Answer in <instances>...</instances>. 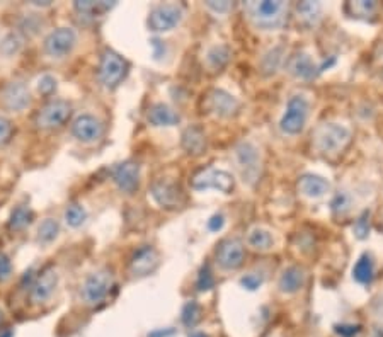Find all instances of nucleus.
Masks as SVG:
<instances>
[{"instance_id":"nucleus-1","label":"nucleus","mask_w":383,"mask_h":337,"mask_svg":"<svg viewBox=\"0 0 383 337\" xmlns=\"http://www.w3.org/2000/svg\"><path fill=\"white\" fill-rule=\"evenodd\" d=\"M247 18L256 27L264 31L279 29L284 26L288 15V4L281 0H260V2H246L244 4Z\"/></svg>"},{"instance_id":"nucleus-2","label":"nucleus","mask_w":383,"mask_h":337,"mask_svg":"<svg viewBox=\"0 0 383 337\" xmlns=\"http://www.w3.org/2000/svg\"><path fill=\"white\" fill-rule=\"evenodd\" d=\"M351 140V132L337 123H323L314 132V145L322 153H339Z\"/></svg>"},{"instance_id":"nucleus-3","label":"nucleus","mask_w":383,"mask_h":337,"mask_svg":"<svg viewBox=\"0 0 383 337\" xmlns=\"http://www.w3.org/2000/svg\"><path fill=\"white\" fill-rule=\"evenodd\" d=\"M232 156H234V162L237 170L242 176V181L247 182L249 186H254L259 181L260 170H263L260 153L256 145H252L251 142H240L239 145H235Z\"/></svg>"},{"instance_id":"nucleus-4","label":"nucleus","mask_w":383,"mask_h":337,"mask_svg":"<svg viewBox=\"0 0 383 337\" xmlns=\"http://www.w3.org/2000/svg\"><path fill=\"white\" fill-rule=\"evenodd\" d=\"M309 116V101L303 96L290 97L286 104L281 121H279V128L284 135H298L303 132Z\"/></svg>"},{"instance_id":"nucleus-5","label":"nucleus","mask_w":383,"mask_h":337,"mask_svg":"<svg viewBox=\"0 0 383 337\" xmlns=\"http://www.w3.org/2000/svg\"><path fill=\"white\" fill-rule=\"evenodd\" d=\"M193 189L204 191V189H218L220 193L230 194L234 191V177L227 170H220L215 167H207L196 172L191 179Z\"/></svg>"},{"instance_id":"nucleus-6","label":"nucleus","mask_w":383,"mask_h":337,"mask_svg":"<svg viewBox=\"0 0 383 337\" xmlns=\"http://www.w3.org/2000/svg\"><path fill=\"white\" fill-rule=\"evenodd\" d=\"M183 18L184 7L181 4H160L150 11L148 27L153 33H165L179 25Z\"/></svg>"},{"instance_id":"nucleus-7","label":"nucleus","mask_w":383,"mask_h":337,"mask_svg":"<svg viewBox=\"0 0 383 337\" xmlns=\"http://www.w3.org/2000/svg\"><path fill=\"white\" fill-rule=\"evenodd\" d=\"M128 72V63L114 51L108 50L101 57L99 63V81L106 89H114L121 84V81Z\"/></svg>"},{"instance_id":"nucleus-8","label":"nucleus","mask_w":383,"mask_h":337,"mask_svg":"<svg viewBox=\"0 0 383 337\" xmlns=\"http://www.w3.org/2000/svg\"><path fill=\"white\" fill-rule=\"evenodd\" d=\"M113 283V273L109 269H99L85 280L84 288H82V296L89 305L101 303L108 296V293L111 291Z\"/></svg>"},{"instance_id":"nucleus-9","label":"nucleus","mask_w":383,"mask_h":337,"mask_svg":"<svg viewBox=\"0 0 383 337\" xmlns=\"http://www.w3.org/2000/svg\"><path fill=\"white\" fill-rule=\"evenodd\" d=\"M70 114H72V108L67 101H51L46 106H43L36 114V123L38 128L41 130H53L60 128L69 121Z\"/></svg>"},{"instance_id":"nucleus-10","label":"nucleus","mask_w":383,"mask_h":337,"mask_svg":"<svg viewBox=\"0 0 383 337\" xmlns=\"http://www.w3.org/2000/svg\"><path fill=\"white\" fill-rule=\"evenodd\" d=\"M150 194L155 200V203L164 209H177L184 205L186 198L183 189L176 182L160 179L155 181L150 188Z\"/></svg>"},{"instance_id":"nucleus-11","label":"nucleus","mask_w":383,"mask_h":337,"mask_svg":"<svg viewBox=\"0 0 383 337\" xmlns=\"http://www.w3.org/2000/svg\"><path fill=\"white\" fill-rule=\"evenodd\" d=\"M77 34L72 27H58L45 39V51L53 58H63L74 50Z\"/></svg>"},{"instance_id":"nucleus-12","label":"nucleus","mask_w":383,"mask_h":337,"mask_svg":"<svg viewBox=\"0 0 383 337\" xmlns=\"http://www.w3.org/2000/svg\"><path fill=\"white\" fill-rule=\"evenodd\" d=\"M216 263L227 271L239 269L244 263V247L237 239H225L216 249Z\"/></svg>"},{"instance_id":"nucleus-13","label":"nucleus","mask_w":383,"mask_h":337,"mask_svg":"<svg viewBox=\"0 0 383 337\" xmlns=\"http://www.w3.org/2000/svg\"><path fill=\"white\" fill-rule=\"evenodd\" d=\"M113 179L120 191L133 194L138 189V182H140V165L132 160L116 165L113 170Z\"/></svg>"},{"instance_id":"nucleus-14","label":"nucleus","mask_w":383,"mask_h":337,"mask_svg":"<svg viewBox=\"0 0 383 337\" xmlns=\"http://www.w3.org/2000/svg\"><path fill=\"white\" fill-rule=\"evenodd\" d=\"M157 266H159V254L150 245H144L133 254L132 261H130V271L138 277L148 276L150 273L155 271Z\"/></svg>"},{"instance_id":"nucleus-15","label":"nucleus","mask_w":383,"mask_h":337,"mask_svg":"<svg viewBox=\"0 0 383 337\" xmlns=\"http://www.w3.org/2000/svg\"><path fill=\"white\" fill-rule=\"evenodd\" d=\"M58 283V275L57 269L53 266H48V268L43 269L36 277V281L31 287V300L34 303H41V301H46L51 296V293L55 291Z\"/></svg>"},{"instance_id":"nucleus-16","label":"nucleus","mask_w":383,"mask_h":337,"mask_svg":"<svg viewBox=\"0 0 383 337\" xmlns=\"http://www.w3.org/2000/svg\"><path fill=\"white\" fill-rule=\"evenodd\" d=\"M208 108L216 116L220 118H232L239 113L240 102L237 101V97L232 96V94L225 92L222 89L211 90L210 96H208Z\"/></svg>"},{"instance_id":"nucleus-17","label":"nucleus","mask_w":383,"mask_h":337,"mask_svg":"<svg viewBox=\"0 0 383 337\" xmlns=\"http://www.w3.org/2000/svg\"><path fill=\"white\" fill-rule=\"evenodd\" d=\"M72 133L77 140L84 142V144H92L101 138L102 125L97 118L90 116V114H82L74 121Z\"/></svg>"},{"instance_id":"nucleus-18","label":"nucleus","mask_w":383,"mask_h":337,"mask_svg":"<svg viewBox=\"0 0 383 337\" xmlns=\"http://www.w3.org/2000/svg\"><path fill=\"white\" fill-rule=\"evenodd\" d=\"M2 101L11 111H22L29 104V90L22 82H13L4 89Z\"/></svg>"},{"instance_id":"nucleus-19","label":"nucleus","mask_w":383,"mask_h":337,"mask_svg":"<svg viewBox=\"0 0 383 337\" xmlns=\"http://www.w3.org/2000/svg\"><path fill=\"white\" fill-rule=\"evenodd\" d=\"M298 191L303 196L312 198V200H319V198L326 196L330 191L329 181H326L321 176H314V174H305L298 179Z\"/></svg>"},{"instance_id":"nucleus-20","label":"nucleus","mask_w":383,"mask_h":337,"mask_svg":"<svg viewBox=\"0 0 383 337\" xmlns=\"http://www.w3.org/2000/svg\"><path fill=\"white\" fill-rule=\"evenodd\" d=\"M288 72L297 78H314L321 72V67L315 65L307 53H297L288 62Z\"/></svg>"},{"instance_id":"nucleus-21","label":"nucleus","mask_w":383,"mask_h":337,"mask_svg":"<svg viewBox=\"0 0 383 337\" xmlns=\"http://www.w3.org/2000/svg\"><path fill=\"white\" fill-rule=\"evenodd\" d=\"M307 275L300 266H290L288 269H284L281 277H279V289L288 295H293L305 287Z\"/></svg>"},{"instance_id":"nucleus-22","label":"nucleus","mask_w":383,"mask_h":337,"mask_svg":"<svg viewBox=\"0 0 383 337\" xmlns=\"http://www.w3.org/2000/svg\"><path fill=\"white\" fill-rule=\"evenodd\" d=\"M183 149L189 156H201L207 150V137L200 126H189L184 130Z\"/></svg>"},{"instance_id":"nucleus-23","label":"nucleus","mask_w":383,"mask_h":337,"mask_svg":"<svg viewBox=\"0 0 383 337\" xmlns=\"http://www.w3.org/2000/svg\"><path fill=\"white\" fill-rule=\"evenodd\" d=\"M148 121L153 126H174L181 121V116L167 104H155L148 111Z\"/></svg>"},{"instance_id":"nucleus-24","label":"nucleus","mask_w":383,"mask_h":337,"mask_svg":"<svg viewBox=\"0 0 383 337\" xmlns=\"http://www.w3.org/2000/svg\"><path fill=\"white\" fill-rule=\"evenodd\" d=\"M298 18L302 19V22H305L307 26H315L322 18V6L319 2H300L297 6Z\"/></svg>"},{"instance_id":"nucleus-25","label":"nucleus","mask_w":383,"mask_h":337,"mask_svg":"<svg viewBox=\"0 0 383 337\" xmlns=\"http://www.w3.org/2000/svg\"><path fill=\"white\" fill-rule=\"evenodd\" d=\"M378 4L373 0H358V2H347L344 11L347 15L356 19H368L377 13Z\"/></svg>"},{"instance_id":"nucleus-26","label":"nucleus","mask_w":383,"mask_h":337,"mask_svg":"<svg viewBox=\"0 0 383 337\" xmlns=\"http://www.w3.org/2000/svg\"><path fill=\"white\" fill-rule=\"evenodd\" d=\"M373 275H375L373 261H371L370 254H363V256L358 259V263L354 264V269H353L354 280L361 284H368L371 283V280H373Z\"/></svg>"},{"instance_id":"nucleus-27","label":"nucleus","mask_w":383,"mask_h":337,"mask_svg":"<svg viewBox=\"0 0 383 337\" xmlns=\"http://www.w3.org/2000/svg\"><path fill=\"white\" fill-rule=\"evenodd\" d=\"M116 6V2H90V0H82V2H75L74 7L81 15H90V18H96L108 11H111Z\"/></svg>"},{"instance_id":"nucleus-28","label":"nucleus","mask_w":383,"mask_h":337,"mask_svg":"<svg viewBox=\"0 0 383 337\" xmlns=\"http://www.w3.org/2000/svg\"><path fill=\"white\" fill-rule=\"evenodd\" d=\"M247 244L249 247H252L254 251H270L272 247V237L267 230L256 227L247 233Z\"/></svg>"},{"instance_id":"nucleus-29","label":"nucleus","mask_w":383,"mask_h":337,"mask_svg":"<svg viewBox=\"0 0 383 337\" xmlns=\"http://www.w3.org/2000/svg\"><path fill=\"white\" fill-rule=\"evenodd\" d=\"M230 57H232L230 48L225 45H218V46H213V48L208 51L207 60H208V65H210L213 70H222L228 63V60H230Z\"/></svg>"},{"instance_id":"nucleus-30","label":"nucleus","mask_w":383,"mask_h":337,"mask_svg":"<svg viewBox=\"0 0 383 337\" xmlns=\"http://www.w3.org/2000/svg\"><path fill=\"white\" fill-rule=\"evenodd\" d=\"M281 60H283V48L281 46H276V48L270 50L263 57V60H260V70H263L264 75L276 74V70H278L279 65H281Z\"/></svg>"},{"instance_id":"nucleus-31","label":"nucleus","mask_w":383,"mask_h":337,"mask_svg":"<svg viewBox=\"0 0 383 337\" xmlns=\"http://www.w3.org/2000/svg\"><path fill=\"white\" fill-rule=\"evenodd\" d=\"M33 212L27 206H18L11 215L9 227L13 230H22L33 221Z\"/></svg>"},{"instance_id":"nucleus-32","label":"nucleus","mask_w":383,"mask_h":337,"mask_svg":"<svg viewBox=\"0 0 383 337\" xmlns=\"http://www.w3.org/2000/svg\"><path fill=\"white\" fill-rule=\"evenodd\" d=\"M353 206V198L347 191H339L335 196L333 198V203H330V209L335 216H344L347 212Z\"/></svg>"},{"instance_id":"nucleus-33","label":"nucleus","mask_w":383,"mask_h":337,"mask_svg":"<svg viewBox=\"0 0 383 337\" xmlns=\"http://www.w3.org/2000/svg\"><path fill=\"white\" fill-rule=\"evenodd\" d=\"M85 218H87V213L81 205L72 203V205L67 206L65 221H67V225H69V227H72V228L81 227V225L85 221Z\"/></svg>"},{"instance_id":"nucleus-34","label":"nucleus","mask_w":383,"mask_h":337,"mask_svg":"<svg viewBox=\"0 0 383 337\" xmlns=\"http://www.w3.org/2000/svg\"><path fill=\"white\" fill-rule=\"evenodd\" d=\"M58 232H60V225H58L57 220H48L43 221L38 228V239L41 242H51L57 239Z\"/></svg>"},{"instance_id":"nucleus-35","label":"nucleus","mask_w":383,"mask_h":337,"mask_svg":"<svg viewBox=\"0 0 383 337\" xmlns=\"http://www.w3.org/2000/svg\"><path fill=\"white\" fill-rule=\"evenodd\" d=\"M201 319V307L196 301H188L183 308V322L188 327H195Z\"/></svg>"},{"instance_id":"nucleus-36","label":"nucleus","mask_w":383,"mask_h":337,"mask_svg":"<svg viewBox=\"0 0 383 337\" xmlns=\"http://www.w3.org/2000/svg\"><path fill=\"white\" fill-rule=\"evenodd\" d=\"M196 287H198L200 291H210V289L215 287V280H213V275L208 266H203L198 275V281H196Z\"/></svg>"},{"instance_id":"nucleus-37","label":"nucleus","mask_w":383,"mask_h":337,"mask_svg":"<svg viewBox=\"0 0 383 337\" xmlns=\"http://www.w3.org/2000/svg\"><path fill=\"white\" fill-rule=\"evenodd\" d=\"M354 233L358 239H366L370 233V212H365L354 223Z\"/></svg>"},{"instance_id":"nucleus-38","label":"nucleus","mask_w":383,"mask_h":337,"mask_svg":"<svg viewBox=\"0 0 383 337\" xmlns=\"http://www.w3.org/2000/svg\"><path fill=\"white\" fill-rule=\"evenodd\" d=\"M264 283V276L260 273H249L240 280V284L249 291H254V289L260 288V284Z\"/></svg>"},{"instance_id":"nucleus-39","label":"nucleus","mask_w":383,"mask_h":337,"mask_svg":"<svg viewBox=\"0 0 383 337\" xmlns=\"http://www.w3.org/2000/svg\"><path fill=\"white\" fill-rule=\"evenodd\" d=\"M335 334L341 337H356L361 332V325L358 324H341L334 327Z\"/></svg>"},{"instance_id":"nucleus-40","label":"nucleus","mask_w":383,"mask_h":337,"mask_svg":"<svg viewBox=\"0 0 383 337\" xmlns=\"http://www.w3.org/2000/svg\"><path fill=\"white\" fill-rule=\"evenodd\" d=\"M11 275H13V263L7 257V254L0 252V283L9 280Z\"/></svg>"},{"instance_id":"nucleus-41","label":"nucleus","mask_w":383,"mask_h":337,"mask_svg":"<svg viewBox=\"0 0 383 337\" xmlns=\"http://www.w3.org/2000/svg\"><path fill=\"white\" fill-rule=\"evenodd\" d=\"M11 138H13V125L9 120L0 116V145L9 144Z\"/></svg>"},{"instance_id":"nucleus-42","label":"nucleus","mask_w":383,"mask_h":337,"mask_svg":"<svg viewBox=\"0 0 383 337\" xmlns=\"http://www.w3.org/2000/svg\"><path fill=\"white\" fill-rule=\"evenodd\" d=\"M38 89L41 94H51L57 89V81L53 77H50V75H45V77L39 78Z\"/></svg>"},{"instance_id":"nucleus-43","label":"nucleus","mask_w":383,"mask_h":337,"mask_svg":"<svg viewBox=\"0 0 383 337\" xmlns=\"http://www.w3.org/2000/svg\"><path fill=\"white\" fill-rule=\"evenodd\" d=\"M207 7L216 14H227L232 9V2H227V0H222V2L210 0V2H207Z\"/></svg>"},{"instance_id":"nucleus-44","label":"nucleus","mask_w":383,"mask_h":337,"mask_svg":"<svg viewBox=\"0 0 383 337\" xmlns=\"http://www.w3.org/2000/svg\"><path fill=\"white\" fill-rule=\"evenodd\" d=\"M225 225V218L223 215H213L210 220H208V228L211 230V232H218V230H222Z\"/></svg>"},{"instance_id":"nucleus-45","label":"nucleus","mask_w":383,"mask_h":337,"mask_svg":"<svg viewBox=\"0 0 383 337\" xmlns=\"http://www.w3.org/2000/svg\"><path fill=\"white\" fill-rule=\"evenodd\" d=\"M174 331H167V332H152V334H148V337H165V336H172Z\"/></svg>"},{"instance_id":"nucleus-46","label":"nucleus","mask_w":383,"mask_h":337,"mask_svg":"<svg viewBox=\"0 0 383 337\" xmlns=\"http://www.w3.org/2000/svg\"><path fill=\"white\" fill-rule=\"evenodd\" d=\"M191 337H208V336L203 334V332H196V334H193Z\"/></svg>"},{"instance_id":"nucleus-47","label":"nucleus","mask_w":383,"mask_h":337,"mask_svg":"<svg viewBox=\"0 0 383 337\" xmlns=\"http://www.w3.org/2000/svg\"><path fill=\"white\" fill-rule=\"evenodd\" d=\"M0 337H13V332H11V331H7V332H4V334L0 336Z\"/></svg>"},{"instance_id":"nucleus-48","label":"nucleus","mask_w":383,"mask_h":337,"mask_svg":"<svg viewBox=\"0 0 383 337\" xmlns=\"http://www.w3.org/2000/svg\"><path fill=\"white\" fill-rule=\"evenodd\" d=\"M0 320H2V313H0Z\"/></svg>"}]
</instances>
